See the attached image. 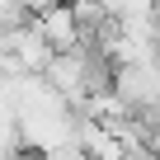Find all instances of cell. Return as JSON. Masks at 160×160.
I'll return each mask as SVG.
<instances>
[{"label":"cell","mask_w":160,"mask_h":160,"mask_svg":"<svg viewBox=\"0 0 160 160\" xmlns=\"http://www.w3.org/2000/svg\"><path fill=\"white\" fill-rule=\"evenodd\" d=\"M33 19V28L52 42V52H71V47H80L90 38V28L80 24V14H75V5L71 0H52V5H42L38 14H28Z\"/></svg>","instance_id":"obj_1"}]
</instances>
